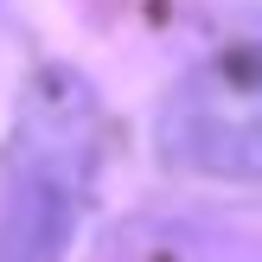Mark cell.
Here are the masks:
<instances>
[{
	"label": "cell",
	"instance_id": "6da1fadb",
	"mask_svg": "<svg viewBox=\"0 0 262 262\" xmlns=\"http://www.w3.org/2000/svg\"><path fill=\"white\" fill-rule=\"evenodd\" d=\"M96 90L64 64H45L19 96L13 179L0 205V262H64L96 179Z\"/></svg>",
	"mask_w": 262,
	"mask_h": 262
},
{
	"label": "cell",
	"instance_id": "7a4b0ae2",
	"mask_svg": "<svg viewBox=\"0 0 262 262\" xmlns=\"http://www.w3.org/2000/svg\"><path fill=\"white\" fill-rule=\"evenodd\" d=\"M160 154L179 173L262 186V45L217 51L166 96Z\"/></svg>",
	"mask_w": 262,
	"mask_h": 262
}]
</instances>
